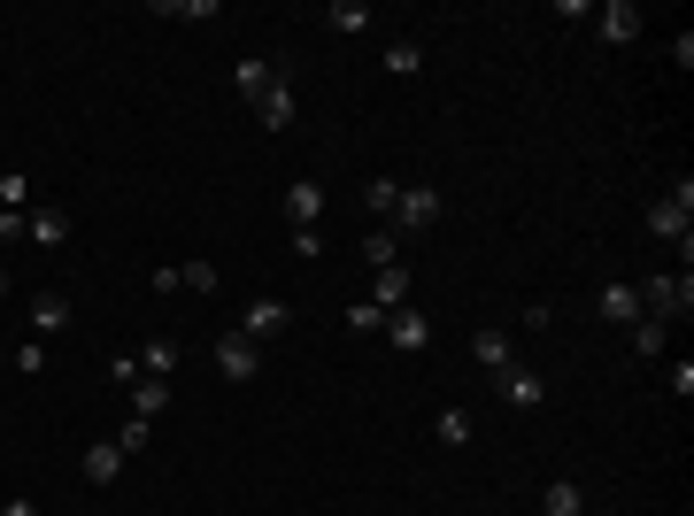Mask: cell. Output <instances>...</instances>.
<instances>
[{
    "label": "cell",
    "mask_w": 694,
    "mask_h": 516,
    "mask_svg": "<svg viewBox=\"0 0 694 516\" xmlns=\"http://www.w3.org/2000/svg\"><path fill=\"white\" fill-rule=\"evenodd\" d=\"M440 216H448V200H440L432 185H401V200H394L386 231H394V239H417V231H432Z\"/></svg>",
    "instance_id": "cell-1"
},
{
    "label": "cell",
    "mask_w": 694,
    "mask_h": 516,
    "mask_svg": "<svg viewBox=\"0 0 694 516\" xmlns=\"http://www.w3.org/2000/svg\"><path fill=\"white\" fill-rule=\"evenodd\" d=\"M649 231H656V239H680V247H687V231H694V177H680V185H672V193H664V200L649 208Z\"/></svg>",
    "instance_id": "cell-2"
},
{
    "label": "cell",
    "mask_w": 694,
    "mask_h": 516,
    "mask_svg": "<svg viewBox=\"0 0 694 516\" xmlns=\"http://www.w3.org/2000/svg\"><path fill=\"white\" fill-rule=\"evenodd\" d=\"M687 309H694V278H649V286H641V317L672 324V317H687Z\"/></svg>",
    "instance_id": "cell-3"
},
{
    "label": "cell",
    "mask_w": 694,
    "mask_h": 516,
    "mask_svg": "<svg viewBox=\"0 0 694 516\" xmlns=\"http://www.w3.org/2000/svg\"><path fill=\"white\" fill-rule=\"evenodd\" d=\"M594 39H602V47H633V39H641V8H633V0H602V8H594Z\"/></svg>",
    "instance_id": "cell-4"
},
{
    "label": "cell",
    "mask_w": 694,
    "mask_h": 516,
    "mask_svg": "<svg viewBox=\"0 0 694 516\" xmlns=\"http://www.w3.org/2000/svg\"><path fill=\"white\" fill-rule=\"evenodd\" d=\"M286 324H294V309H286V301H278V293H263V301H247V317H239V340H278V332H286Z\"/></svg>",
    "instance_id": "cell-5"
},
{
    "label": "cell",
    "mask_w": 694,
    "mask_h": 516,
    "mask_svg": "<svg viewBox=\"0 0 694 516\" xmlns=\"http://www.w3.org/2000/svg\"><path fill=\"white\" fill-rule=\"evenodd\" d=\"M378 340H386V347H401V354H425V347H432V317H425V309H394Z\"/></svg>",
    "instance_id": "cell-6"
},
{
    "label": "cell",
    "mask_w": 694,
    "mask_h": 516,
    "mask_svg": "<svg viewBox=\"0 0 694 516\" xmlns=\"http://www.w3.org/2000/svg\"><path fill=\"white\" fill-rule=\"evenodd\" d=\"M494 393H502V409H540V401H548V378L524 370V362H510V370L494 378Z\"/></svg>",
    "instance_id": "cell-7"
},
{
    "label": "cell",
    "mask_w": 694,
    "mask_h": 516,
    "mask_svg": "<svg viewBox=\"0 0 694 516\" xmlns=\"http://www.w3.org/2000/svg\"><path fill=\"white\" fill-rule=\"evenodd\" d=\"M216 370H224L232 385H247V378L263 370V347H255V340H239V332H224V340H216Z\"/></svg>",
    "instance_id": "cell-8"
},
{
    "label": "cell",
    "mask_w": 694,
    "mask_h": 516,
    "mask_svg": "<svg viewBox=\"0 0 694 516\" xmlns=\"http://www.w3.org/2000/svg\"><path fill=\"white\" fill-rule=\"evenodd\" d=\"M317 216H325V185L317 177H294L286 185V224L294 231H317Z\"/></svg>",
    "instance_id": "cell-9"
},
{
    "label": "cell",
    "mask_w": 694,
    "mask_h": 516,
    "mask_svg": "<svg viewBox=\"0 0 694 516\" xmlns=\"http://www.w3.org/2000/svg\"><path fill=\"white\" fill-rule=\"evenodd\" d=\"M278 78H286V62H263V54H247V62L232 70V85H239V101H247V109H255V101H263Z\"/></svg>",
    "instance_id": "cell-10"
},
{
    "label": "cell",
    "mask_w": 694,
    "mask_h": 516,
    "mask_svg": "<svg viewBox=\"0 0 694 516\" xmlns=\"http://www.w3.org/2000/svg\"><path fill=\"white\" fill-rule=\"evenodd\" d=\"M594 309H602V324H618V332H625V324H641V286H625V278H618V286H602V301H594Z\"/></svg>",
    "instance_id": "cell-11"
},
{
    "label": "cell",
    "mask_w": 694,
    "mask_h": 516,
    "mask_svg": "<svg viewBox=\"0 0 694 516\" xmlns=\"http://www.w3.org/2000/svg\"><path fill=\"white\" fill-rule=\"evenodd\" d=\"M78 471H85V486H116V478H124V447H116V440H93Z\"/></svg>",
    "instance_id": "cell-12"
},
{
    "label": "cell",
    "mask_w": 694,
    "mask_h": 516,
    "mask_svg": "<svg viewBox=\"0 0 694 516\" xmlns=\"http://www.w3.org/2000/svg\"><path fill=\"white\" fill-rule=\"evenodd\" d=\"M171 378H132V385H124V401H132V416H147V424H155V416H163V409H171Z\"/></svg>",
    "instance_id": "cell-13"
},
{
    "label": "cell",
    "mask_w": 694,
    "mask_h": 516,
    "mask_svg": "<svg viewBox=\"0 0 694 516\" xmlns=\"http://www.w3.org/2000/svg\"><path fill=\"white\" fill-rule=\"evenodd\" d=\"M471 362H479V370H494V378H502V370H510V362H518V347H510V332H471Z\"/></svg>",
    "instance_id": "cell-14"
},
{
    "label": "cell",
    "mask_w": 694,
    "mask_h": 516,
    "mask_svg": "<svg viewBox=\"0 0 694 516\" xmlns=\"http://www.w3.org/2000/svg\"><path fill=\"white\" fill-rule=\"evenodd\" d=\"M255 124H263V132H286V124H294V85H286V78L255 101Z\"/></svg>",
    "instance_id": "cell-15"
},
{
    "label": "cell",
    "mask_w": 694,
    "mask_h": 516,
    "mask_svg": "<svg viewBox=\"0 0 694 516\" xmlns=\"http://www.w3.org/2000/svg\"><path fill=\"white\" fill-rule=\"evenodd\" d=\"M363 262H370V270H394V262H401V239H394L386 224H363Z\"/></svg>",
    "instance_id": "cell-16"
},
{
    "label": "cell",
    "mask_w": 694,
    "mask_h": 516,
    "mask_svg": "<svg viewBox=\"0 0 694 516\" xmlns=\"http://www.w3.org/2000/svg\"><path fill=\"white\" fill-rule=\"evenodd\" d=\"M548 516H586V486L579 478H548V502H540Z\"/></svg>",
    "instance_id": "cell-17"
},
{
    "label": "cell",
    "mask_w": 694,
    "mask_h": 516,
    "mask_svg": "<svg viewBox=\"0 0 694 516\" xmlns=\"http://www.w3.org/2000/svg\"><path fill=\"white\" fill-rule=\"evenodd\" d=\"M370 301H378L386 317H394V309H409V270H401V262H394V270H378V286H370Z\"/></svg>",
    "instance_id": "cell-18"
},
{
    "label": "cell",
    "mask_w": 694,
    "mask_h": 516,
    "mask_svg": "<svg viewBox=\"0 0 694 516\" xmlns=\"http://www.w3.org/2000/svg\"><path fill=\"white\" fill-rule=\"evenodd\" d=\"M325 31H340V39L370 31V8H363V0H333V8H325Z\"/></svg>",
    "instance_id": "cell-19"
},
{
    "label": "cell",
    "mask_w": 694,
    "mask_h": 516,
    "mask_svg": "<svg viewBox=\"0 0 694 516\" xmlns=\"http://www.w3.org/2000/svg\"><path fill=\"white\" fill-rule=\"evenodd\" d=\"M31 332H70V301L62 293H39L31 301Z\"/></svg>",
    "instance_id": "cell-20"
},
{
    "label": "cell",
    "mask_w": 694,
    "mask_h": 516,
    "mask_svg": "<svg viewBox=\"0 0 694 516\" xmlns=\"http://www.w3.org/2000/svg\"><path fill=\"white\" fill-rule=\"evenodd\" d=\"M394 200H401V185H394V177H370V185H363V208H370V224H386V216H394Z\"/></svg>",
    "instance_id": "cell-21"
},
{
    "label": "cell",
    "mask_w": 694,
    "mask_h": 516,
    "mask_svg": "<svg viewBox=\"0 0 694 516\" xmlns=\"http://www.w3.org/2000/svg\"><path fill=\"white\" fill-rule=\"evenodd\" d=\"M625 340H633V354H664V340H672V324H656V317H641V324H625Z\"/></svg>",
    "instance_id": "cell-22"
},
{
    "label": "cell",
    "mask_w": 694,
    "mask_h": 516,
    "mask_svg": "<svg viewBox=\"0 0 694 516\" xmlns=\"http://www.w3.org/2000/svg\"><path fill=\"white\" fill-rule=\"evenodd\" d=\"M386 70H394V78H417V70H425V47H417V39H394V47H386Z\"/></svg>",
    "instance_id": "cell-23"
},
{
    "label": "cell",
    "mask_w": 694,
    "mask_h": 516,
    "mask_svg": "<svg viewBox=\"0 0 694 516\" xmlns=\"http://www.w3.org/2000/svg\"><path fill=\"white\" fill-rule=\"evenodd\" d=\"M31 239H39V247H62V239H70V216H62V208H39V216H31Z\"/></svg>",
    "instance_id": "cell-24"
},
{
    "label": "cell",
    "mask_w": 694,
    "mask_h": 516,
    "mask_svg": "<svg viewBox=\"0 0 694 516\" xmlns=\"http://www.w3.org/2000/svg\"><path fill=\"white\" fill-rule=\"evenodd\" d=\"M140 370H147V378H171V370H177V340H147Z\"/></svg>",
    "instance_id": "cell-25"
},
{
    "label": "cell",
    "mask_w": 694,
    "mask_h": 516,
    "mask_svg": "<svg viewBox=\"0 0 694 516\" xmlns=\"http://www.w3.org/2000/svg\"><path fill=\"white\" fill-rule=\"evenodd\" d=\"M347 332H386V309H378V301H355V309H347Z\"/></svg>",
    "instance_id": "cell-26"
},
{
    "label": "cell",
    "mask_w": 694,
    "mask_h": 516,
    "mask_svg": "<svg viewBox=\"0 0 694 516\" xmlns=\"http://www.w3.org/2000/svg\"><path fill=\"white\" fill-rule=\"evenodd\" d=\"M147 440H155V424H147V416H124V432H116V447H124V455H140Z\"/></svg>",
    "instance_id": "cell-27"
},
{
    "label": "cell",
    "mask_w": 694,
    "mask_h": 516,
    "mask_svg": "<svg viewBox=\"0 0 694 516\" xmlns=\"http://www.w3.org/2000/svg\"><path fill=\"white\" fill-rule=\"evenodd\" d=\"M47 370V340H23L16 347V378H39Z\"/></svg>",
    "instance_id": "cell-28"
},
{
    "label": "cell",
    "mask_w": 694,
    "mask_h": 516,
    "mask_svg": "<svg viewBox=\"0 0 694 516\" xmlns=\"http://www.w3.org/2000/svg\"><path fill=\"white\" fill-rule=\"evenodd\" d=\"M31 200V177L23 171H0V208H23Z\"/></svg>",
    "instance_id": "cell-29"
},
{
    "label": "cell",
    "mask_w": 694,
    "mask_h": 516,
    "mask_svg": "<svg viewBox=\"0 0 694 516\" xmlns=\"http://www.w3.org/2000/svg\"><path fill=\"white\" fill-rule=\"evenodd\" d=\"M177 286H193V293H216V262H185V270H177Z\"/></svg>",
    "instance_id": "cell-30"
},
{
    "label": "cell",
    "mask_w": 694,
    "mask_h": 516,
    "mask_svg": "<svg viewBox=\"0 0 694 516\" xmlns=\"http://www.w3.org/2000/svg\"><path fill=\"white\" fill-rule=\"evenodd\" d=\"M440 440L463 447V440H471V416H463V409H440Z\"/></svg>",
    "instance_id": "cell-31"
},
{
    "label": "cell",
    "mask_w": 694,
    "mask_h": 516,
    "mask_svg": "<svg viewBox=\"0 0 694 516\" xmlns=\"http://www.w3.org/2000/svg\"><path fill=\"white\" fill-rule=\"evenodd\" d=\"M163 16H185V23H208V16H216V0H163Z\"/></svg>",
    "instance_id": "cell-32"
},
{
    "label": "cell",
    "mask_w": 694,
    "mask_h": 516,
    "mask_svg": "<svg viewBox=\"0 0 694 516\" xmlns=\"http://www.w3.org/2000/svg\"><path fill=\"white\" fill-rule=\"evenodd\" d=\"M8 239H31V216H23V208H0V247H8Z\"/></svg>",
    "instance_id": "cell-33"
},
{
    "label": "cell",
    "mask_w": 694,
    "mask_h": 516,
    "mask_svg": "<svg viewBox=\"0 0 694 516\" xmlns=\"http://www.w3.org/2000/svg\"><path fill=\"white\" fill-rule=\"evenodd\" d=\"M294 255L302 262H325V231H294Z\"/></svg>",
    "instance_id": "cell-34"
},
{
    "label": "cell",
    "mask_w": 694,
    "mask_h": 516,
    "mask_svg": "<svg viewBox=\"0 0 694 516\" xmlns=\"http://www.w3.org/2000/svg\"><path fill=\"white\" fill-rule=\"evenodd\" d=\"M109 378H116V385H132V378H147V370H140V354H109Z\"/></svg>",
    "instance_id": "cell-35"
},
{
    "label": "cell",
    "mask_w": 694,
    "mask_h": 516,
    "mask_svg": "<svg viewBox=\"0 0 694 516\" xmlns=\"http://www.w3.org/2000/svg\"><path fill=\"white\" fill-rule=\"evenodd\" d=\"M0 516H39V509L31 502H0Z\"/></svg>",
    "instance_id": "cell-36"
},
{
    "label": "cell",
    "mask_w": 694,
    "mask_h": 516,
    "mask_svg": "<svg viewBox=\"0 0 694 516\" xmlns=\"http://www.w3.org/2000/svg\"><path fill=\"white\" fill-rule=\"evenodd\" d=\"M0 301H8V262H0Z\"/></svg>",
    "instance_id": "cell-37"
}]
</instances>
